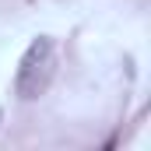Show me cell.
Here are the masks:
<instances>
[{"label": "cell", "mask_w": 151, "mask_h": 151, "mask_svg": "<svg viewBox=\"0 0 151 151\" xmlns=\"http://www.w3.org/2000/svg\"><path fill=\"white\" fill-rule=\"evenodd\" d=\"M53 39L49 35H39L32 39V46L25 49L21 56V67H18V77H14V88L21 99H39L53 77Z\"/></svg>", "instance_id": "obj_1"}]
</instances>
